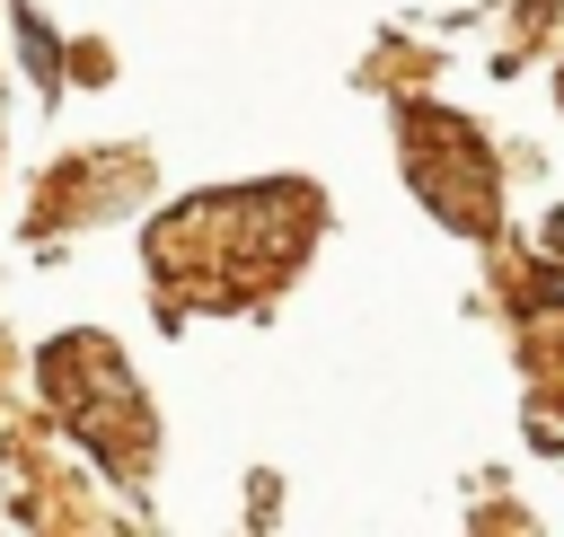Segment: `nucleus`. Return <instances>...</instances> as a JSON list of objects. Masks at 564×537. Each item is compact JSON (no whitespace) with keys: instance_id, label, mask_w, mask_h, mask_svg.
<instances>
[{"instance_id":"obj_1","label":"nucleus","mask_w":564,"mask_h":537,"mask_svg":"<svg viewBox=\"0 0 564 537\" xmlns=\"http://www.w3.org/2000/svg\"><path fill=\"white\" fill-rule=\"evenodd\" d=\"M555 246H564V220H555Z\"/></svg>"}]
</instances>
